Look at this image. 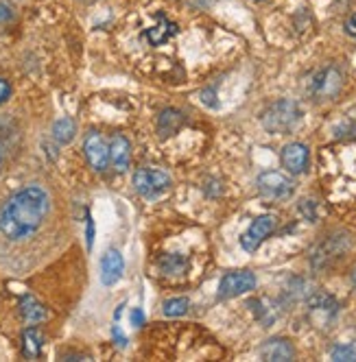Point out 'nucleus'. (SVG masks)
I'll return each instance as SVG.
<instances>
[{
    "mask_svg": "<svg viewBox=\"0 0 356 362\" xmlns=\"http://www.w3.org/2000/svg\"><path fill=\"white\" fill-rule=\"evenodd\" d=\"M50 210L48 192L42 186H27L7 199L0 210V234L7 240H24L42 227Z\"/></svg>",
    "mask_w": 356,
    "mask_h": 362,
    "instance_id": "nucleus-1",
    "label": "nucleus"
},
{
    "mask_svg": "<svg viewBox=\"0 0 356 362\" xmlns=\"http://www.w3.org/2000/svg\"><path fill=\"white\" fill-rule=\"evenodd\" d=\"M302 120V107L293 98H280L260 114V124L267 134L273 136H287L299 124Z\"/></svg>",
    "mask_w": 356,
    "mask_h": 362,
    "instance_id": "nucleus-2",
    "label": "nucleus"
},
{
    "mask_svg": "<svg viewBox=\"0 0 356 362\" xmlns=\"http://www.w3.org/2000/svg\"><path fill=\"white\" fill-rule=\"evenodd\" d=\"M343 90V72L337 66H323L306 79V94L317 100H335Z\"/></svg>",
    "mask_w": 356,
    "mask_h": 362,
    "instance_id": "nucleus-3",
    "label": "nucleus"
},
{
    "mask_svg": "<svg viewBox=\"0 0 356 362\" xmlns=\"http://www.w3.org/2000/svg\"><path fill=\"white\" fill-rule=\"evenodd\" d=\"M171 186H173V181L168 173L160 168H138L134 173V188L144 199H158L164 192H168Z\"/></svg>",
    "mask_w": 356,
    "mask_h": 362,
    "instance_id": "nucleus-4",
    "label": "nucleus"
},
{
    "mask_svg": "<svg viewBox=\"0 0 356 362\" xmlns=\"http://www.w3.org/2000/svg\"><path fill=\"white\" fill-rule=\"evenodd\" d=\"M348 247H350V240L343 234H335V236L323 238L313 249V255H311L313 269H328V267H333L337 260H341V257L345 255Z\"/></svg>",
    "mask_w": 356,
    "mask_h": 362,
    "instance_id": "nucleus-5",
    "label": "nucleus"
},
{
    "mask_svg": "<svg viewBox=\"0 0 356 362\" xmlns=\"http://www.w3.org/2000/svg\"><path fill=\"white\" fill-rule=\"evenodd\" d=\"M258 192L271 201H287L295 192L293 179L280 170H267L258 175Z\"/></svg>",
    "mask_w": 356,
    "mask_h": 362,
    "instance_id": "nucleus-6",
    "label": "nucleus"
},
{
    "mask_svg": "<svg viewBox=\"0 0 356 362\" xmlns=\"http://www.w3.org/2000/svg\"><path fill=\"white\" fill-rule=\"evenodd\" d=\"M256 288V275L251 271H232L219 281V299H234Z\"/></svg>",
    "mask_w": 356,
    "mask_h": 362,
    "instance_id": "nucleus-7",
    "label": "nucleus"
},
{
    "mask_svg": "<svg viewBox=\"0 0 356 362\" xmlns=\"http://www.w3.org/2000/svg\"><path fill=\"white\" fill-rule=\"evenodd\" d=\"M275 225H277V221H275L273 214H263V216H258L256 221H253V223L249 225V229L245 231V234L241 236V247H243L247 253L258 251L260 245H263V243L273 234V231H275Z\"/></svg>",
    "mask_w": 356,
    "mask_h": 362,
    "instance_id": "nucleus-8",
    "label": "nucleus"
},
{
    "mask_svg": "<svg viewBox=\"0 0 356 362\" xmlns=\"http://www.w3.org/2000/svg\"><path fill=\"white\" fill-rule=\"evenodd\" d=\"M84 153L88 164L96 170L103 173L110 166V144L105 142V138L98 132H90L84 140Z\"/></svg>",
    "mask_w": 356,
    "mask_h": 362,
    "instance_id": "nucleus-9",
    "label": "nucleus"
},
{
    "mask_svg": "<svg viewBox=\"0 0 356 362\" xmlns=\"http://www.w3.org/2000/svg\"><path fill=\"white\" fill-rule=\"evenodd\" d=\"M280 160H282V166L291 173V175H302L309 170V164H311V151L306 144L302 142H291L282 148V155H280Z\"/></svg>",
    "mask_w": 356,
    "mask_h": 362,
    "instance_id": "nucleus-10",
    "label": "nucleus"
},
{
    "mask_svg": "<svg viewBox=\"0 0 356 362\" xmlns=\"http://www.w3.org/2000/svg\"><path fill=\"white\" fill-rule=\"evenodd\" d=\"M122 271H125V260H122L120 251L108 249L105 255L101 257V281H103L105 286H114V284L122 277Z\"/></svg>",
    "mask_w": 356,
    "mask_h": 362,
    "instance_id": "nucleus-11",
    "label": "nucleus"
},
{
    "mask_svg": "<svg viewBox=\"0 0 356 362\" xmlns=\"http://www.w3.org/2000/svg\"><path fill=\"white\" fill-rule=\"evenodd\" d=\"M260 358L269 362H289L295 358V347L289 339H269L260 347Z\"/></svg>",
    "mask_w": 356,
    "mask_h": 362,
    "instance_id": "nucleus-12",
    "label": "nucleus"
},
{
    "mask_svg": "<svg viewBox=\"0 0 356 362\" xmlns=\"http://www.w3.org/2000/svg\"><path fill=\"white\" fill-rule=\"evenodd\" d=\"M130 160H132V144L125 136L116 134L110 140V164H114V168L118 173H125L130 168Z\"/></svg>",
    "mask_w": 356,
    "mask_h": 362,
    "instance_id": "nucleus-13",
    "label": "nucleus"
},
{
    "mask_svg": "<svg viewBox=\"0 0 356 362\" xmlns=\"http://www.w3.org/2000/svg\"><path fill=\"white\" fill-rule=\"evenodd\" d=\"M184 122H186V116L180 110H175V107L162 110L160 116H158V134H160V138L175 136L184 127Z\"/></svg>",
    "mask_w": 356,
    "mask_h": 362,
    "instance_id": "nucleus-14",
    "label": "nucleus"
},
{
    "mask_svg": "<svg viewBox=\"0 0 356 362\" xmlns=\"http://www.w3.org/2000/svg\"><path fill=\"white\" fill-rule=\"evenodd\" d=\"M177 24L175 22H168L162 13H158V24L156 27H151L144 31V37L151 42V46H162L164 42H168L173 35H177Z\"/></svg>",
    "mask_w": 356,
    "mask_h": 362,
    "instance_id": "nucleus-15",
    "label": "nucleus"
},
{
    "mask_svg": "<svg viewBox=\"0 0 356 362\" xmlns=\"http://www.w3.org/2000/svg\"><path fill=\"white\" fill-rule=\"evenodd\" d=\"M20 315L27 323H40L48 317V310L35 299V297H22L20 301Z\"/></svg>",
    "mask_w": 356,
    "mask_h": 362,
    "instance_id": "nucleus-16",
    "label": "nucleus"
},
{
    "mask_svg": "<svg viewBox=\"0 0 356 362\" xmlns=\"http://www.w3.org/2000/svg\"><path fill=\"white\" fill-rule=\"evenodd\" d=\"M158 267L164 275H182L188 271V257L182 253H164L158 260Z\"/></svg>",
    "mask_w": 356,
    "mask_h": 362,
    "instance_id": "nucleus-17",
    "label": "nucleus"
},
{
    "mask_svg": "<svg viewBox=\"0 0 356 362\" xmlns=\"http://www.w3.org/2000/svg\"><path fill=\"white\" fill-rule=\"evenodd\" d=\"M44 347V336L38 327H29L22 334V354L27 358H38Z\"/></svg>",
    "mask_w": 356,
    "mask_h": 362,
    "instance_id": "nucleus-18",
    "label": "nucleus"
},
{
    "mask_svg": "<svg viewBox=\"0 0 356 362\" xmlns=\"http://www.w3.org/2000/svg\"><path fill=\"white\" fill-rule=\"evenodd\" d=\"M74 134H77V124H74V120L68 116L59 118L53 124V138L57 140V144H68L74 138Z\"/></svg>",
    "mask_w": 356,
    "mask_h": 362,
    "instance_id": "nucleus-19",
    "label": "nucleus"
},
{
    "mask_svg": "<svg viewBox=\"0 0 356 362\" xmlns=\"http://www.w3.org/2000/svg\"><path fill=\"white\" fill-rule=\"evenodd\" d=\"M188 308H190V301L186 297H175V299L164 301L162 313H164V317L175 319V317H184L188 313Z\"/></svg>",
    "mask_w": 356,
    "mask_h": 362,
    "instance_id": "nucleus-20",
    "label": "nucleus"
},
{
    "mask_svg": "<svg viewBox=\"0 0 356 362\" xmlns=\"http://www.w3.org/2000/svg\"><path fill=\"white\" fill-rule=\"evenodd\" d=\"M13 20H16V9L9 3H5V0H0V31H5Z\"/></svg>",
    "mask_w": 356,
    "mask_h": 362,
    "instance_id": "nucleus-21",
    "label": "nucleus"
},
{
    "mask_svg": "<svg viewBox=\"0 0 356 362\" xmlns=\"http://www.w3.org/2000/svg\"><path fill=\"white\" fill-rule=\"evenodd\" d=\"M330 356H333V360H337V362H343V360L356 362V347H352V345H337Z\"/></svg>",
    "mask_w": 356,
    "mask_h": 362,
    "instance_id": "nucleus-22",
    "label": "nucleus"
},
{
    "mask_svg": "<svg viewBox=\"0 0 356 362\" xmlns=\"http://www.w3.org/2000/svg\"><path fill=\"white\" fill-rule=\"evenodd\" d=\"M299 212L304 214V218H306V221L315 223V218H317V210H315V203H313V201H306V199H304V201L299 203Z\"/></svg>",
    "mask_w": 356,
    "mask_h": 362,
    "instance_id": "nucleus-23",
    "label": "nucleus"
},
{
    "mask_svg": "<svg viewBox=\"0 0 356 362\" xmlns=\"http://www.w3.org/2000/svg\"><path fill=\"white\" fill-rule=\"evenodd\" d=\"M214 98H217V92H214V90H203V92H201V103H206L208 107H214V110H217V107H219V103H217Z\"/></svg>",
    "mask_w": 356,
    "mask_h": 362,
    "instance_id": "nucleus-24",
    "label": "nucleus"
},
{
    "mask_svg": "<svg viewBox=\"0 0 356 362\" xmlns=\"http://www.w3.org/2000/svg\"><path fill=\"white\" fill-rule=\"evenodd\" d=\"M11 96V83L7 79H0V105H5Z\"/></svg>",
    "mask_w": 356,
    "mask_h": 362,
    "instance_id": "nucleus-25",
    "label": "nucleus"
},
{
    "mask_svg": "<svg viewBox=\"0 0 356 362\" xmlns=\"http://www.w3.org/2000/svg\"><path fill=\"white\" fill-rule=\"evenodd\" d=\"M343 29H345V33L350 35V37H356V11L345 20V24H343Z\"/></svg>",
    "mask_w": 356,
    "mask_h": 362,
    "instance_id": "nucleus-26",
    "label": "nucleus"
},
{
    "mask_svg": "<svg viewBox=\"0 0 356 362\" xmlns=\"http://www.w3.org/2000/svg\"><path fill=\"white\" fill-rule=\"evenodd\" d=\"M132 325H136V327H142L144 325V313H142V308H134L132 310Z\"/></svg>",
    "mask_w": 356,
    "mask_h": 362,
    "instance_id": "nucleus-27",
    "label": "nucleus"
},
{
    "mask_svg": "<svg viewBox=\"0 0 356 362\" xmlns=\"http://www.w3.org/2000/svg\"><path fill=\"white\" fill-rule=\"evenodd\" d=\"M112 334H114V341L118 343V347H127V339H125V334L120 332V325H118V321L114 323V329H112Z\"/></svg>",
    "mask_w": 356,
    "mask_h": 362,
    "instance_id": "nucleus-28",
    "label": "nucleus"
},
{
    "mask_svg": "<svg viewBox=\"0 0 356 362\" xmlns=\"http://www.w3.org/2000/svg\"><path fill=\"white\" fill-rule=\"evenodd\" d=\"M92 243H94V223L88 216V249H92Z\"/></svg>",
    "mask_w": 356,
    "mask_h": 362,
    "instance_id": "nucleus-29",
    "label": "nucleus"
},
{
    "mask_svg": "<svg viewBox=\"0 0 356 362\" xmlns=\"http://www.w3.org/2000/svg\"><path fill=\"white\" fill-rule=\"evenodd\" d=\"M0 170H3V151H0Z\"/></svg>",
    "mask_w": 356,
    "mask_h": 362,
    "instance_id": "nucleus-30",
    "label": "nucleus"
},
{
    "mask_svg": "<svg viewBox=\"0 0 356 362\" xmlns=\"http://www.w3.org/2000/svg\"><path fill=\"white\" fill-rule=\"evenodd\" d=\"M352 281H354V286H356V271H354V275H352Z\"/></svg>",
    "mask_w": 356,
    "mask_h": 362,
    "instance_id": "nucleus-31",
    "label": "nucleus"
}]
</instances>
